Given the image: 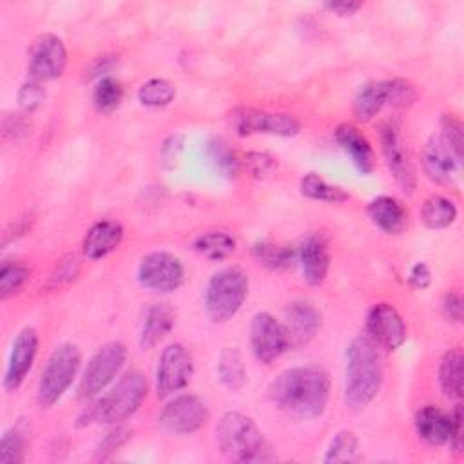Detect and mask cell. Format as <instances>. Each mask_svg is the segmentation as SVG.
<instances>
[{
	"mask_svg": "<svg viewBox=\"0 0 464 464\" xmlns=\"http://www.w3.org/2000/svg\"><path fill=\"white\" fill-rule=\"evenodd\" d=\"M268 399L288 415L319 417L330 401V375L319 364L286 368L270 382Z\"/></svg>",
	"mask_w": 464,
	"mask_h": 464,
	"instance_id": "obj_1",
	"label": "cell"
},
{
	"mask_svg": "<svg viewBox=\"0 0 464 464\" xmlns=\"http://www.w3.org/2000/svg\"><path fill=\"white\" fill-rule=\"evenodd\" d=\"M382 379L379 346L368 335L353 337L344 353V404L350 410L366 408L377 397Z\"/></svg>",
	"mask_w": 464,
	"mask_h": 464,
	"instance_id": "obj_2",
	"label": "cell"
},
{
	"mask_svg": "<svg viewBox=\"0 0 464 464\" xmlns=\"http://www.w3.org/2000/svg\"><path fill=\"white\" fill-rule=\"evenodd\" d=\"M149 384L141 372H125L102 397L87 408L85 422L98 424H118L129 419L147 399Z\"/></svg>",
	"mask_w": 464,
	"mask_h": 464,
	"instance_id": "obj_3",
	"label": "cell"
},
{
	"mask_svg": "<svg viewBox=\"0 0 464 464\" xmlns=\"http://www.w3.org/2000/svg\"><path fill=\"white\" fill-rule=\"evenodd\" d=\"M216 444L219 451L234 462L263 460L266 451L265 437L252 417L241 411H227L216 426Z\"/></svg>",
	"mask_w": 464,
	"mask_h": 464,
	"instance_id": "obj_4",
	"label": "cell"
},
{
	"mask_svg": "<svg viewBox=\"0 0 464 464\" xmlns=\"http://www.w3.org/2000/svg\"><path fill=\"white\" fill-rule=\"evenodd\" d=\"M248 295V277L239 266H223L207 283L203 306L214 323H227L243 306Z\"/></svg>",
	"mask_w": 464,
	"mask_h": 464,
	"instance_id": "obj_5",
	"label": "cell"
},
{
	"mask_svg": "<svg viewBox=\"0 0 464 464\" xmlns=\"http://www.w3.org/2000/svg\"><path fill=\"white\" fill-rule=\"evenodd\" d=\"M82 353L71 343H62L51 352L36 386V401L40 408H51L65 395L78 375Z\"/></svg>",
	"mask_w": 464,
	"mask_h": 464,
	"instance_id": "obj_6",
	"label": "cell"
},
{
	"mask_svg": "<svg viewBox=\"0 0 464 464\" xmlns=\"http://www.w3.org/2000/svg\"><path fill=\"white\" fill-rule=\"evenodd\" d=\"M127 361V348L118 341L105 343L89 359L78 384V397L83 401L100 395L121 372Z\"/></svg>",
	"mask_w": 464,
	"mask_h": 464,
	"instance_id": "obj_7",
	"label": "cell"
},
{
	"mask_svg": "<svg viewBox=\"0 0 464 464\" xmlns=\"http://www.w3.org/2000/svg\"><path fill=\"white\" fill-rule=\"evenodd\" d=\"M230 125L237 136L270 134L281 138H292L301 130V123L295 116L286 112H268L257 107H236L230 116Z\"/></svg>",
	"mask_w": 464,
	"mask_h": 464,
	"instance_id": "obj_8",
	"label": "cell"
},
{
	"mask_svg": "<svg viewBox=\"0 0 464 464\" xmlns=\"http://www.w3.org/2000/svg\"><path fill=\"white\" fill-rule=\"evenodd\" d=\"M138 283L156 294H170L185 281V268L178 256L163 250L141 257L136 270Z\"/></svg>",
	"mask_w": 464,
	"mask_h": 464,
	"instance_id": "obj_9",
	"label": "cell"
},
{
	"mask_svg": "<svg viewBox=\"0 0 464 464\" xmlns=\"http://www.w3.org/2000/svg\"><path fill=\"white\" fill-rule=\"evenodd\" d=\"M379 143L384 161L397 185L406 194H413L417 178L401 134V123L395 118H388L379 125Z\"/></svg>",
	"mask_w": 464,
	"mask_h": 464,
	"instance_id": "obj_10",
	"label": "cell"
},
{
	"mask_svg": "<svg viewBox=\"0 0 464 464\" xmlns=\"http://www.w3.org/2000/svg\"><path fill=\"white\" fill-rule=\"evenodd\" d=\"M292 346L283 321L268 312H257L250 321V348L263 364H272Z\"/></svg>",
	"mask_w": 464,
	"mask_h": 464,
	"instance_id": "obj_11",
	"label": "cell"
},
{
	"mask_svg": "<svg viewBox=\"0 0 464 464\" xmlns=\"http://www.w3.org/2000/svg\"><path fill=\"white\" fill-rule=\"evenodd\" d=\"M192 372H194L192 355L183 344L172 343L165 346L163 352L160 353L156 375H154L156 395L161 399L176 395L188 384Z\"/></svg>",
	"mask_w": 464,
	"mask_h": 464,
	"instance_id": "obj_12",
	"label": "cell"
},
{
	"mask_svg": "<svg viewBox=\"0 0 464 464\" xmlns=\"http://www.w3.org/2000/svg\"><path fill=\"white\" fill-rule=\"evenodd\" d=\"M67 67V49L60 36L53 33L40 34L29 49L27 74L36 82L56 80Z\"/></svg>",
	"mask_w": 464,
	"mask_h": 464,
	"instance_id": "obj_13",
	"label": "cell"
},
{
	"mask_svg": "<svg viewBox=\"0 0 464 464\" xmlns=\"http://www.w3.org/2000/svg\"><path fill=\"white\" fill-rule=\"evenodd\" d=\"M208 419L205 402L194 393H176L160 413V426L176 435L198 431Z\"/></svg>",
	"mask_w": 464,
	"mask_h": 464,
	"instance_id": "obj_14",
	"label": "cell"
},
{
	"mask_svg": "<svg viewBox=\"0 0 464 464\" xmlns=\"http://www.w3.org/2000/svg\"><path fill=\"white\" fill-rule=\"evenodd\" d=\"M368 337L386 350H397L406 341V324L390 303H375L366 314Z\"/></svg>",
	"mask_w": 464,
	"mask_h": 464,
	"instance_id": "obj_15",
	"label": "cell"
},
{
	"mask_svg": "<svg viewBox=\"0 0 464 464\" xmlns=\"http://www.w3.org/2000/svg\"><path fill=\"white\" fill-rule=\"evenodd\" d=\"M38 353V334L34 328H22L11 344L5 373H4V388L7 392H14L25 381L34 359Z\"/></svg>",
	"mask_w": 464,
	"mask_h": 464,
	"instance_id": "obj_16",
	"label": "cell"
},
{
	"mask_svg": "<svg viewBox=\"0 0 464 464\" xmlns=\"http://www.w3.org/2000/svg\"><path fill=\"white\" fill-rule=\"evenodd\" d=\"M462 161L451 152L440 134H433L422 150V167L426 176L439 185H451Z\"/></svg>",
	"mask_w": 464,
	"mask_h": 464,
	"instance_id": "obj_17",
	"label": "cell"
},
{
	"mask_svg": "<svg viewBox=\"0 0 464 464\" xmlns=\"http://www.w3.org/2000/svg\"><path fill=\"white\" fill-rule=\"evenodd\" d=\"M283 323L288 330L290 341L295 346L308 344L321 330V312L306 301H292L285 306Z\"/></svg>",
	"mask_w": 464,
	"mask_h": 464,
	"instance_id": "obj_18",
	"label": "cell"
},
{
	"mask_svg": "<svg viewBox=\"0 0 464 464\" xmlns=\"http://www.w3.org/2000/svg\"><path fill=\"white\" fill-rule=\"evenodd\" d=\"M295 263L299 265L303 279L308 285L312 286L321 285L326 279L328 268H330V252L323 237L308 236L295 248Z\"/></svg>",
	"mask_w": 464,
	"mask_h": 464,
	"instance_id": "obj_19",
	"label": "cell"
},
{
	"mask_svg": "<svg viewBox=\"0 0 464 464\" xmlns=\"http://www.w3.org/2000/svg\"><path fill=\"white\" fill-rule=\"evenodd\" d=\"M123 239V227L112 219L96 221L82 241V252L87 259L96 261L114 252Z\"/></svg>",
	"mask_w": 464,
	"mask_h": 464,
	"instance_id": "obj_20",
	"label": "cell"
},
{
	"mask_svg": "<svg viewBox=\"0 0 464 464\" xmlns=\"http://www.w3.org/2000/svg\"><path fill=\"white\" fill-rule=\"evenodd\" d=\"M335 140L341 149L350 156L353 167L361 174H370L375 167V154L366 136L350 123H341L335 129Z\"/></svg>",
	"mask_w": 464,
	"mask_h": 464,
	"instance_id": "obj_21",
	"label": "cell"
},
{
	"mask_svg": "<svg viewBox=\"0 0 464 464\" xmlns=\"http://www.w3.org/2000/svg\"><path fill=\"white\" fill-rule=\"evenodd\" d=\"M415 431L430 446H444L451 437V413L437 406H424L415 413Z\"/></svg>",
	"mask_w": 464,
	"mask_h": 464,
	"instance_id": "obj_22",
	"label": "cell"
},
{
	"mask_svg": "<svg viewBox=\"0 0 464 464\" xmlns=\"http://www.w3.org/2000/svg\"><path fill=\"white\" fill-rule=\"evenodd\" d=\"M176 321L174 310L165 303H154L147 308L138 343L143 350H150L160 344L172 330Z\"/></svg>",
	"mask_w": 464,
	"mask_h": 464,
	"instance_id": "obj_23",
	"label": "cell"
},
{
	"mask_svg": "<svg viewBox=\"0 0 464 464\" xmlns=\"http://www.w3.org/2000/svg\"><path fill=\"white\" fill-rule=\"evenodd\" d=\"M370 221L386 234H399L404 230L408 221V212L401 201L392 196H377L368 203Z\"/></svg>",
	"mask_w": 464,
	"mask_h": 464,
	"instance_id": "obj_24",
	"label": "cell"
},
{
	"mask_svg": "<svg viewBox=\"0 0 464 464\" xmlns=\"http://www.w3.org/2000/svg\"><path fill=\"white\" fill-rule=\"evenodd\" d=\"M388 105V80L364 83L353 98V114L361 121H368Z\"/></svg>",
	"mask_w": 464,
	"mask_h": 464,
	"instance_id": "obj_25",
	"label": "cell"
},
{
	"mask_svg": "<svg viewBox=\"0 0 464 464\" xmlns=\"http://www.w3.org/2000/svg\"><path fill=\"white\" fill-rule=\"evenodd\" d=\"M462 350L451 348L448 350L439 366V384L442 393L448 399H460L462 395Z\"/></svg>",
	"mask_w": 464,
	"mask_h": 464,
	"instance_id": "obj_26",
	"label": "cell"
},
{
	"mask_svg": "<svg viewBox=\"0 0 464 464\" xmlns=\"http://www.w3.org/2000/svg\"><path fill=\"white\" fill-rule=\"evenodd\" d=\"M457 205L440 194H433L430 196L420 208V221L424 223V227L431 228V230H442L448 228L455 219H457Z\"/></svg>",
	"mask_w": 464,
	"mask_h": 464,
	"instance_id": "obj_27",
	"label": "cell"
},
{
	"mask_svg": "<svg viewBox=\"0 0 464 464\" xmlns=\"http://www.w3.org/2000/svg\"><path fill=\"white\" fill-rule=\"evenodd\" d=\"M194 250L212 261H221L236 252V239L221 230L205 232L194 239Z\"/></svg>",
	"mask_w": 464,
	"mask_h": 464,
	"instance_id": "obj_28",
	"label": "cell"
},
{
	"mask_svg": "<svg viewBox=\"0 0 464 464\" xmlns=\"http://www.w3.org/2000/svg\"><path fill=\"white\" fill-rule=\"evenodd\" d=\"M301 194L314 201H326V203H343L350 198L348 192H344L341 187L330 185L326 179H323L315 172H308L299 181Z\"/></svg>",
	"mask_w": 464,
	"mask_h": 464,
	"instance_id": "obj_29",
	"label": "cell"
},
{
	"mask_svg": "<svg viewBox=\"0 0 464 464\" xmlns=\"http://www.w3.org/2000/svg\"><path fill=\"white\" fill-rule=\"evenodd\" d=\"M218 375L221 384L227 390L237 392L245 386L246 382V368L243 362V357L237 350L228 348L223 350L219 355V362H218Z\"/></svg>",
	"mask_w": 464,
	"mask_h": 464,
	"instance_id": "obj_30",
	"label": "cell"
},
{
	"mask_svg": "<svg viewBox=\"0 0 464 464\" xmlns=\"http://www.w3.org/2000/svg\"><path fill=\"white\" fill-rule=\"evenodd\" d=\"M176 98V87L165 78H150L138 89V102L145 107H165Z\"/></svg>",
	"mask_w": 464,
	"mask_h": 464,
	"instance_id": "obj_31",
	"label": "cell"
},
{
	"mask_svg": "<svg viewBox=\"0 0 464 464\" xmlns=\"http://www.w3.org/2000/svg\"><path fill=\"white\" fill-rule=\"evenodd\" d=\"M359 451V439L352 430H339L323 457V462L332 464V462H353L357 459Z\"/></svg>",
	"mask_w": 464,
	"mask_h": 464,
	"instance_id": "obj_32",
	"label": "cell"
},
{
	"mask_svg": "<svg viewBox=\"0 0 464 464\" xmlns=\"http://www.w3.org/2000/svg\"><path fill=\"white\" fill-rule=\"evenodd\" d=\"M31 270L22 261L5 259L0 266V299H7L20 292V288L29 281Z\"/></svg>",
	"mask_w": 464,
	"mask_h": 464,
	"instance_id": "obj_33",
	"label": "cell"
},
{
	"mask_svg": "<svg viewBox=\"0 0 464 464\" xmlns=\"http://www.w3.org/2000/svg\"><path fill=\"white\" fill-rule=\"evenodd\" d=\"M123 100V87L114 76H102L92 91V103L100 112H112Z\"/></svg>",
	"mask_w": 464,
	"mask_h": 464,
	"instance_id": "obj_34",
	"label": "cell"
},
{
	"mask_svg": "<svg viewBox=\"0 0 464 464\" xmlns=\"http://www.w3.org/2000/svg\"><path fill=\"white\" fill-rule=\"evenodd\" d=\"M254 257L272 270H281L295 263V248L279 246L272 243H256L252 248Z\"/></svg>",
	"mask_w": 464,
	"mask_h": 464,
	"instance_id": "obj_35",
	"label": "cell"
},
{
	"mask_svg": "<svg viewBox=\"0 0 464 464\" xmlns=\"http://www.w3.org/2000/svg\"><path fill=\"white\" fill-rule=\"evenodd\" d=\"M25 459V433L16 424L7 428L0 439V462L20 464Z\"/></svg>",
	"mask_w": 464,
	"mask_h": 464,
	"instance_id": "obj_36",
	"label": "cell"
},
{
	"mask_svg": "<svg viewBox=\"0 0 464 464\" xmlns=\"http://www.w3.org/2000/svg\"><path fill=\"white\" fill-rule=\"evenodd\" d=\"M207 156L210 163L223 174V176H236L239 170V160L230 150V147L223 140H210L207 147Z\"/></svg>",
	"mask_w": 464,
	"mask_h": 464,
	"instance_id": "obj_37",
	"label": "cell"
},
{
	"mask_svg": "<svg viewBox=\"0 0 464 464\" xmlns=\"http://www.w3.org/2000/svg\"><path fill=\"white\" fill-rule=\"evenodd\" d=\"M78 274H80V259H78V256L76 254H67V256H63L56 263V266L49 274L45 288L58 290L62 286H67L69 283H72L76 279Z\"/></svg>",
	"mask_w": 464,
	"mask_h": 464,
	"instance_id": "obj_38",
	"label": "cell"
},
{
	"mask_svg": "<svg viewBox=\"0 0 464 464\" xmlns=\"http://www.w3.org/2000/svg\"><path fill=\"white\" fill-rule=\"evenodd\" d=\"M440 136L451 149V152L457 156L459 161H462V149H464V134H462V123L453 114H444L440 120Z\"/></svg>",
	"mask_w": 464,
	"mask_h": 464,
	"instance_id": "obj_39",
	"label": "cell"
},
{
	"mask_svg": "<svg viewBox=\"0 0 464 464\" xmlns=\"http://www.w3.org/2000/svg\"><path fill=\"white\" fill-rule=\"evenodd\" d=\"M417 100V89L404 78L388 80V105L408 107Z\"/></svg>",
	"mask_w": 464,
	"mask_h": 464,
	"instance_id": "obj_40",
	"label": "cell"
},
{
	"mask_svg": "<svg viewBox=\"0 0 464 464\" xmlns=\"http://www.w3.org/2000/svg\"><path fill=\"white\" fill-rule=\"evenodd\" d=\"M16 100H18V105L22 111H25V112L36 111L42 105V102L45 100V89L42 87V82H36L31 78L27 82H24L22 87L18 89Z\"/></svg>",
	"mask_w": 464,
	"mask_h": 464,
	"instance_id": "obj_41",
	"label": "cell"
},
{
	"mask_svg": "<svg viewBox=\"0 0 464 464\" xmlns=\"http://www.w3.org/2000/svg\"><path fill=\"white\" fill-rule=\"evenodd\" d=\"M129 435H130V431H129L127 428H121V426H116L114 430H111V431L103 437V440L100 442L94 459H96V460H105V459H109L114 451H118V450L129 440Z\"/></svg>",
	"mask_w": 464,
	"mask_h": 464,
	"instance_id": "obj_42",
	"label": "cell"
},
{
	"mask_svg": "<svg viewBox=\"0 0 464 464\" xmlns=\"http://www.w3.org/2000/svg\"><path fill=\"white\" fill-rule=\"evenodd\" d=\"M245 161L248 165V170L257 178L268 174L274 169V158L265 152H248L245 156Z\"/></svg>",
	"mask_w": 464,
	"mask_h": 464,
	"instance_id": "obj_43",
	"label": "cell"
},
{
	"mask_svg": "<svg viewBox=\"0 0 464 464\" xmlns=\"http://www.w3.org/2000/svg\"><path fill=\"white\" fill-rule=\"evenodd\" d=\"M442 312L450 321L460 323L462 314H464V304H462V295L457 290H451L444 295L442 299Z\"/></svg>",
	"mask_w": 464,
	"mask_h": 464,
	"instance_id": "obj_44",
	"label": "cell"
},
{
	"mask_svg": "<svg viewBox=\"0 0 464 464\" xmlns=\"http://www.w3.org/2000/svg\"><path fill=\"white\" fill-rule=\"evenodd\" d=\"M448 444L457 455L462 453V408H460V404H457L451 413V437H450Z\"/></svg>",
	"mask_w": 464,
	"mask_h": 464,
	"instance_id": "obj_45",
	"label": "cell"
},
{
	"mask_svg": "<svg viewBox=\"0 0 464 464\" xmlns=\"http://www.w3.org/2000/svg\"><path fill=\"white\" fill-rule=\"evenodd\" d=\"M408 279H410L411 286H415V288H419V290H424V288H428L430 283H431V272H430L428 265H424V263H415V265L411 266V270H410Z\"/></svg>",
	"mask_w": 464,
	"mask_h": 464,
	"instance_id": "obj_46",
	"label": "cell"
},
{
	"mask_svg": "<svg viewBox=\"0 0 464 464\" xmlns=\"http://www.w3.org/2000/svg\"><path fill=\"white\" fill-rule=\"evenodd\" d=\"M361 7H362L361 2H328L326 4V9H330L332 13L339 14V16H352Z\"/></svg>",
	"mask_w": 464,
	"mask_h": 464,
	"instance_id": "obj_47",
	"label": "cell"
}]
</instances>
